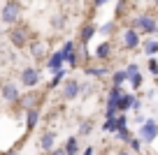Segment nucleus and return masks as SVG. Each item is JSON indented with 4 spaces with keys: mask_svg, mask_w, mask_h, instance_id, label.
I'll list each match as a JSON object with an SVG mask.
<instances>
[{
    "mask_svg": "<svg viewBox=\"0 0 158 155\" xmlns=\"http://www.w3.org/2000/svg\"><path fill=\"white\" fill-rule=\"evenodd\" d=\"M19 16H21V5L19 0H7L2 10H0V21L7 26H16L19 23Z\"/></svg>",
    "mask_w": 158,
    "mask_h": 155,
    "instance_id": "f257e3e1",
    "label": "nucleus"
},
{
    "mask_svg": "<svg viewBox=\"0 0 158 155\" xmlns=\"http://www.w3.org/2000/svg\"><path fill=\"white\" fill-rule=\"evenodd\" d=\"M40 81H42V74H40L37 67H33V65H28V67L21 70L19 74V83L23 88H28V90H35V88L40 86Z\"/></svg>",
    "mask_w": 158,
    "mask_h": 155,
    "instance_id": "f03ea898",
    "label": "nucleus"
},
{
    "mask_svg": "<svg viewBox=\"0 0 158 155\" xmlns=\"http://www.w3.org/2000/svg\"><path fill=\"white\" fill-rule=\"evenodd\" d=\"M139 141H144V144H151V141L158 139V121L156 118H144L142 123H139Z\"/></svg>",
    "mask_w": 158,
    "mask_h": 155,
    "instance_id": "7ed1b4c3",
    "label": "nucleus"
},
{
    "mask_svg": "<svg viewBox=\"0 0 158 155\" xmlns=\"http://www.w3.org/2000/svg\"><path fill=\"white\" fill-rule=\"evenodd\" d=\"M10 42H12V46H16V49H26L30 44L28 28H26V26H12L10 28Z\"/></svg>",
    "mask_w": 158,
    "mask_h": 155,
    "instance_id": "20e7f679",
    "label": "nucleus"
},
{
    "mask_svg": "<svg viewBox=\"0 0 158 155\" xmlns=\"http://www.w3.org/2000/svg\"><path fill=\"white\" fill-rule=\"evenodd\" d=\"M130 28H135L137 33L151 35V33H156V30H158V21L153 19L151 14H139L137 19L133 21V26H130Z\"/></svg>",
    "mask_w": 158,
    "mask_h": 155,
    "instance_id": "39448f33",
    "label": "nucleus"
},
{
    "mask_svg": "<svg viewBox=\"0 0 158 155\" xmlns=\"http://www.w3.org/2000/svg\"><path fill=\"white\" fill-rule=\"evenodd\" d=\"M0 97H2V102H7V104H16V102L21 100V90H19V86H16L14 81H5L0 86Z\"/></svg>",
    "mask_w": 158,
    "mask_h": 155,
    "instance_id": "423d86ee",
    "label": "nucleus"
},
{
    "mask_svg": "<svg viewBox=\"0 0 158 155\" xmlns=\"http://www.w3.org/2000/svg\"><path fill=\"white\" fill-rule=\"evenodd\" d=\"M81 95V83L77 79H65L63 81V100L65 102H74Z\"/></svg>",
    "mask_w": 158,
    "mask_h": 155,
    "instance_id": "0eeeda50",
    "label": "nucleus"
},
{
    "mask_svg": "<svg viewBox=\"0 0 158 155\" xmlns=\"http://www.w3.org/2000/svg\"><path fill=\"white\" fill-rule=\"evenodd\" d=\"M142 44V39H139V33L135 28H128L123 33V49H128V51H135V49Z\"/></svg>",
    "mask_w": 158,
    "mask_h": 155,
    "instance_id": "6e6552de",
    "label": "nucleus"
},
{
    "mask_svg": "<svg viewBox=\"0 0 158 155\" xmlns=\"http://www.w3.org/2000/svg\"><path fill=\"white\" fill-rule=\"evenodd\" d=\"M37 146L44 150V153H49L51 148H56V132H54V130H44L42 134H40Z\"/></svg>",
    "mask_w": 158,
    "mask_h": 155,
    "instance_id": "1a4fd4ad",
    "label": "nucleus"
},
{
    "mask_svg": "<svg viewBox=\"0 0 158 155\" xmlns=\"http://www.w3.org/2000/svg\"><path fill=\"white\" fill-rule=\"evenodd\" d=\"M65 67V60L63 56H60V51H54V54H49V58H47V70H49L51 74H56L58 70Z\"/></svg>",
    "mask_w": 158,
    "mask_h": 155,
    "instance_id": "9d476101",
    "label": "nucleus"
},
{
    "mask_svg": "<svg viewBox=\"0 0 158 155\" xmlns=\"http://www.w3.org/2000/svg\"><path fill=\"white\" fill-rule=\"evenodd\" d=\"M137 102V97L133 95V93H123V95L118 97V102H116V109H118V113H126L128 109H133V104Z\"/></svg>",
    "mask_w": 158,
    "mask_h": 155,
    "instance_id": "9b49d317",
    "label": "nucleus"
},
{
    "mask_svg": "<svg viewBox=\"0 0 158 155\" xmlns=\"http://www.w3.org/2000/svg\"><path fill=\"white\" fill-rule=\"evenodd\" d=\"M40 123V107L26 109V130H35Z\"/></svg>",
    "mask_w": 158,
    "mask_h": 155,
    "instance_id": "f8f14e48",
    "label": "nucleus"
},
{
    "mask_svg": "<svg viewBox=\"0 0 158 155\" xmlns=\"http://www.w3.org/2000/svg\"><path fill=\"white\" fill-rule=\"evenodd\" d=\"M109 56H112V42L105 39V42H100L98 49H95V58H98V60H107Z\"/></svg>",
    "mask_w": 158,
    "mask_h": 155,
    "instance_id": "ddd939ff",
    "label": "nucleus"
},
{
    "mask_svg": "<svg viewBox=\"0 0 158 155\" xmlns=\"http://www.w3.org/2000/svg\"><path fill=\"white\" fill-rule=\"evenodd\" d=\"M95 33H98V26H95V23H86L84 28H81V35H79L81 44L86 46V44H89L91 39H93V35H95Z\"/></svg>",
    "mask_w": 158,
    "mask_h": 155,
    "instance_id": "4468645a",
    "label": "nucleus"
},
{
    "mask_svg": "<svg viewBox=\"0 0 158 155\" xmlns=\"http://www.w3.org/2000/svg\"><path fill=\"white\" fill-rule=\"evenodd\" d=\"M63 150H65V155H79V137H68Z\"/></svg>",
    "mask_w": 158,
    "mask_h": 155,
    "instance_id": "2eb2a0df",
    "label": "nucleus"
},
{
    "mask_svg": "<svg viewBox=\"0 0 158 155\" xmlns=\"http://www.w3.org/2000/svg\"><path fill=\"white\" fill-rule=\"evenodd\" d=\"M123 95V86H112L109 88V93H107V100H105V104H112V107H116V102H118V97Z\"/></svg>",
    "mask_w": 158,
    "mask_h": 155,
    "instance_id": "dca6fc26",
    "label": "nucleus"
},
{
    "mask_svg": "<svg viewBox=\"0 0 158 155\" xmlns=\"http://www.w3.org/2000/svg\"><path fill=\"white\" fill-rule=\"evenodd\" d=\"M142 51L149 56V58H153V56L158 54V39H147V42L142 44Z\"/></svg>",
    "mask_w": 158,
    "mask_h": 155,
    "instance_id": "f3484780",
    "label": "nucleus"
},
{
    "mask_svg": "<svg viewBox=\"0 0 158 155\" xmlns=\"http://www.w3.org/2000/svg\"><path fill=\"white\" fill-rule=\"evenodd\" d=\"M63 81H65V67H63V70H58V72L54 74V79L47 83V88H49V90H54V88H58Z\"/></svg>",
    "mask_w": 158,
    "mask_h": 155,
    "instance_id": "a211bd4d",
    "label": "nucleus"
},
{
    "mask_svg": "<svg viewBox=\"0 0 158 155\" xmlns=\"http://www.w3.org/2000/svg\"><path fill=\"white\" fill-rule=\"evenodd\" d=\"M126 81H128V74H126V70H116V72L112 74V86H123Z\"/></svg>",
    "mask_w": 158,
    "mask_h": 155,
    "instance_id": "6ab92c4d",
    "label": "nucleus"
},
{
    "mask_svg": "<svg viewBox=\"0 0 158 155\" xmlns=\"http://www.w3.org/2000/svg\"><path fill=\"white\" fill-rule=\"evenodd\" d=\"M74 51H77V44L72 42V39H68V42H63V46H60V56H70V54H74Z\"/></svg>",
    "mask_w": 158,
    "mask_h": 155,
    "instance_id": "aec40b11",
    "label": "nucleus"
},
{
    "mask_svg": "<svg viewBox=\"0 0 158 155\" xmlns=\"http://www.w3.org/2000/svg\"><path fill=\"white\" fill-rule=\"evenodd\" d=\"M128 150L139 155V153H142V141H139L137 137H130V139H128Z\"/></svg>",
    "mask_w": 158,
    "mask_h": 155,
    "instance_id": "412c9836",
    "label": "nucleus"
},
{
    "mask_svg": "<svg viewBox=\"0 0 158 155\" xmlns=\"http://www.w3.org/2000/svg\"><path fill=\"white\" fill-rule=\"evenodd\" d=\"M84 72L89 74V77H98V79H100V77H107L109 70H107V67H86Z\"/></svg>",
    "mask_w": 158,
    "mask_h": 155,
    "instance_id": "4be33fe9",
    "label": "nucleus"
},
{
    "mask_svg": "<svg viewBox=\"0 0 158 155\" xmlns=\"http://www.w3.org/2000/svg\"><path fill=\"white\" fill-rule=\"evenodd\" d=\"M128 81H130V86H133V90H139L142 88V83H144V79H142V74H133V77H128Z\"/></svg>",
    "mask_w": 158,
    "mask_h": 155,
    "instance_id": "5701e85b",
    "label": "nucleus"
},
{
    "mask_svg": "<svg viewBox=\"0 0 158 155\" xmlns=\"http://www.w3.org/2000/svg\"><path fill=\"white\" fill-rule=\"evenodd\" d=\"M114 123H116V130H123V127H128V116L126 113H116Z\"/></svg>",
    "mask_w": 158,
    "mask_h": 155,
    "instance_id": "b1692460",
    "label": "nucleus"
},
{
    "mask_svg": "<svg viewBox=\"0 0 158 155\" xmlns=\"http://www.w3.org/2000/svg\"><path fill=\"white\" fill-rule=\"evenodd\" d=\"M114 28H116V26H114V21H107V23L98 26V33H100V35H112Z\"/></svg>",
    "mask_w": 158,
    "mask_h": 155,
    "instance_id": "393cba45",
    "label": "nucleus"
},
{
    "mask_svg": "<svg viewBox=\"0 0 158 155\" xmlns=\"http://www.w3.org/2000/svg\"><path fill=\"white\" fill-rule=\"evenodd\" d=\"M91 132H93V123H91V121H81V123H79V134H81V137L91 134Z\"/></svg>",
    "mask_w": 158,
    "mask_h": 155,
    "instance_id": "a878e982",
    "label": "nucleus"
},
{
    "mask_svg": "<svg viewBox=\"0 0 158 155\" xmlns=\"http://www.w3.org/2000/svg\"><path fill=\"white\" fill-rule=\"evenodd\" d=\"M116 137H118V141H121V144H128V139H130L133 134H130L128 127H123V130H116Z\"/></svg>",
    "mask_w": 158,
    "mask_h": 155,
    "instance_id": "bb28decb",
    "label": "nucleus"
},
{
    "mask_svg": "<svg viewBox=\"0 0 158 155\" xmlns=\"http://www.w3.org/2000/svg\"><path fill=\"white\" fill-rule=\"evenodd\" d=\"M102 130H105V132H114V134H116V123H114V118H105Z\"/></svg>",
    "mask_w": 158,
    "mask_h": 155,
    "instance_id": "cd10ccee",
    "label": "nucleus"
},
{
    "mask_svg": "<svg viewBox=\"0 0 158 155\" xmlns=\"http://www.w3.org/2000/svg\"><path fill=\"white\" fill-rule=\"evenodd\" d=\"M30 54H33L35 58H42V56H44V49H42V44H30Z\"/></svg>",
    "mask_w": 158,
    "mask_h": 155,
    "instance_id": "c85d7f7f",
    "label": "nucleus"
},
{
    "mask_svg": "<svg viewBox=\"0 0 158 155\" xmlns=\"http://www.w3.org/2000/svg\"><path fill=\"white\" fill-rule=\"evenodd\" d=\"M147 70L153 74V77H158V60H156V58H149V63H147Z\"/></svg>",
    "mask_w": 158,
    "mask_h": 155,
    "instance_id": "c756f323",
    "label": "nucleus"
},
{
    "mask_svg": "<svg viewBox=\"0 0 158 155\" xmlns=\"http://www.w3.org/2000/svg\"><path fill=\"white\" fill-rule=\"evenodd\" d=\"M65 65H68V67H77V51H74V54H70V56H65Z\"/></svg>",
    "mask_w": 158,
    "mask_h": 155,
    "instance_id": "7c9ffc66",
    "label": "nucleus"
},
{
    "mask_svg": "<svg viewBox=\"0 0 158 155\" xmlns=\"http://www.w3.org/2000/svg\"><path fill=\"white\" fill-rule=\"evenodd\" d=\"M116 113H118L116 107H112V104H105V118H114Z\"/></svg>",
    "mask_w": 158,
    "mask_h": 155,
    "instance_id": "2f4dec72",
    "label": "nucleus"
},
{
    "mask_svg": "<svg viewBox=\"0 0 158 155\" xmlns=\"http://www.w3.org/2000/svg\"><path fill=\"white\" fill-rule=\"evenodd\" d=\"M137 72H139V65H137V63H128L126 74H128V77H133V74H137Z\"/></svg>",
    "mask_w": 158,
    "mask_h": 155,
    "instance_id": "473e14b6",
    "label": "nucleus"
},
{
    "mask_svg": "<svg viewBox=\"0 0 158 155\" xmlns=\"http://www.w3.org/2000/svg\"><path fill=\"white\" fill-rule=\"evenodd\" d=\"M63 23H65V16H56V19L51 21V26H54L56 30H60V28H63Z\"/></svg>",
    "mask_w": 158,
    "mask_h": 155,
    "instance_id": "72a5a7b5",
    "label": "nucleus"
},
{
    "mask_svg": "<svg viewBox=\"0 0 158 155\" xmlns=\"http://www.w3.org/2000/svg\"><path fill=\"white\" fill-rule=\"evenodd\" d=\"M47 155H65V150H63V148H51Z\"/></svg>",
    "mask_w": 158,
    "mask_h": 155,
    "instance_id": "f704fd0d",
    "label": "nucleus"
},
{
    "mask_svg": "<svg viewBox=\"0 0 158 155\" xmlns=\"http://www.w3.org/2000/svg\"><path fill=\"white\" fill-rule=\"evenodd\" d=\"M114 155H133V153H130L128 148H121V150H116V153H114Z\"/></svg>",
    "mask_w": 158,
    "mask_h": 155,
    "instance_id": "c9c22d12",
    "label": "nucleus"
},
{
    "mask_svg": "<svg viewBox=\"0 0 158 155\" xmlns=\"http://www.w3.org/2000/svg\"><path fill=\"white\" fill-rule=\"evenodd\" d=\"M105 2H107V0H93V7H102Z\"/></svg>",
    "mask_w": 158,
    "mask_h": 155,
    "instance_id": "e433bc0d",
    "label": "nucleus"
},
{
    "mask_svg": "<svg viewBox=\"0 0 158 155\" xmlns=\"http://www.w3.org/2000/svg\"><path fill=\"white\" fill-rule=\"evenodd\" d=\"M81 155H93V148H91V146H89V148H86V150H84V153H81Z\"/></svg>",
    "mask_w": 158,
    "mask_h": 155,
    "instance_id": "4c0bfd02",
    "label": "nucleus"
},
{
    "mask_svg": "<svg viewBox=\"0 0 158 155\" xmlns=\"http://www.w3.org/2000/svg\"><path fill=\"white\" fill-rule=\"evenodd\" d=\"M0 51H2V44H0Z\"/></svg>",
    "mask_w": 158,
    "mask_h": 155,
    "instance_id": "58836bf2",
    "label": "nucleus"
},
{
    "mask_svg": "<svg viewBox=\"0 0 158 155\" xmlns=\"http://www.w3.org/2000/svg\"><path fill=\"white\" fill-rule=\"evenodd\" d=\"M153 2H156V5H158V0H153Z\"/></svg>",
    "mask_w": 158,
    "mask_h": 155,
    "instance_id": "ea45409f",
    "label": "nucleus"
},
{
    "mask_svg": "<svg viewBox=\"0 0 158 155\" xmlns=\"http://www.w3.org/2000/svg\"><path fill=\"white\" fill-rule=\"evenodd\" d=\"M156 33H158V30H156Z\"/></svg>",
    "mask_w": 158,
    "mask_h": 155,
    "instance_id": "a19ab883",
    "label": "nucleus"
}]
</instances>
